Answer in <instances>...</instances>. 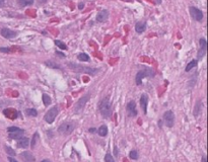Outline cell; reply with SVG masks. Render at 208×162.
<instances>
[{
  "label": "cell",
  "instance_id": "cell-1",
  "mask_svg": "<svg viewBox=\"0 0 208 162\" xmlns=\"http://www.w3.org/2000/svg\"><path fill=\"white\" fill-rule=\"evenodd\" d=\"M99 109H100V112L104 118H106V119L110 118L111 115H112V105H111L109 97H105L100 101Z\"/></svg>",
  "mask_w": 208,
  "mask_h": 162
},
{
  "label": "cell",
  "instance_id": "cell-2",
  "mask_svg": "<svg viewBox=\"0 0 208 162\" xmlns=\"http://www.w3.org/2000/svg\"><path fill=\"white\" fill-rule=\"evenodd\" d=\"M74 129H75V124L73 122H66L59 126L58 132L59 134H61V135L67 136V135H70V134L73 132Z\"/></svg>",
  "mask_w": 208,
  "mask_h": 162
},
{
  "label": "cell",
  "instance_id": "cell-3",
  "mask_svg": "<svg viewBox=\"0 0 208 162\" xmlns=\"http://www.w3.org/2000/svg\"><path fill=\"white\" fill-rule=\"evenodd\" d=\"M153 75H154L153 71H152L150 68L144 67L143 69H142V70H139V71L137 72L136 79H135V81H136V84L137 85H140L141 82H142V79L145 78V77L153 76Z\"/></svg>",
  "mask_w": 208,
  "mask_h": 162
},
{
  "label": "cell",
  "instance_id": "cell-4",
  "mask_svg": "<svg viewBox=\"0 0 208 162\" xmlns=\"http://www.w3.org/2000/svg\"><path fill=\"white\" fill-rule=\"evenodd\" d=\"M7 132H8L9 139H14V140L20 139V138L23 136V134H25V131L18 128V127H9L7 129Z\"/></svg>",
  "mask_w": 208,
  "mask_h": 162
},
{
  "label": "cell",
  "instance_id": "cell-5",
  "mask_svg": "<svg viewBox=\"0 0 208 162\" xmlns=\"http://www.w3.org/2000/svg\"><path fill=\"white\" fill-rule=\"evenodd\" d=\"M57 115H58L57 106H53V108H51L49 111L47 112L46 115H45L44 117L45 122H47L48 124H52L55 121V119H56Z\"/></svg>",
  "mask_w": 208,
  "mask_h": 162
},
{
  "label": "cell",
  "instance_id": "cell-6",
  "mask_svg": "<svg viewBox=\"0 0 208 162\" xmlns=\"http://www.w3.org/2000/svg\"><path fill=\"white\" fill-rule=\"evenodd\" d=\"M164 121L166 127L169 128H172L174 127L175 124V113H173L172 111H168L164 113Z\"/></svg>",
  "mask_w": 208,
  "mask_h": 162
},
{
  "label": "cell",
  "instance_id": "cell-7",
  "mask_svg": "<svg viewBox=\"0 0 208 162\" xmlns=\"http://www.w3.org/2000/svg\"><path fill=\"white\" fill-rule=\"evenodd\" d=\"M89 96H91V93H88L86 95H84V96H82V97L79 99V101L76 102V105H75V108H74V112L75 113H79V112H81L83 109H84V106H85V105H86V102L88 101V99H89Z\"/></svg>",
  "mask_w": 208,
  "mask_h": 162
},
{
  "label": "cell",
  "instance_id": "cell-8",
  "mask_svg": "<svg viewBox=\"0 0 208 162\" xmlns=\"http://www.w3.org/2000/svg\"><path fill=\"white\" fill-rule=\"evenodd\" d=\"M190 13H191V16L195 20H197V22H201L203 18L202 11L197 7H194V6H191V7H190Z\"/></svg>",
  "mask_w": 208,
  "mask_h": 162
},
{
  "label": "cell",
  "instance_id": "cell-9",
  "mask_svg": "<svg viewBox=\"0 0 208 162\" xmlns=\"http://www.w3.org/2000/svg\"><path fill=\"white\" fill-rule=\"evenodd\" d=\"M128 116L129 117H136L137 116V109H136V103L134 101H131L127 103L126 106Z\"/></svg>",
  "mask_w": 208,
  "mask_h": 162
},
{
  "label": "cell",
  "instance_id": "cell-10",
  "mask_svg": "<svg viewBox=\"0 0 208 162\" xmlns=\"http://www.w3.org/2000/svg\"><path fill=\"white\" fill-rule=\"evenodd\" d=\"M109 18V11L106 9L100 10V11L96 14V22H105Z\"/></svg>",
  "mask_w": 208,
  "mask_h": 162
},
{
  "label": "cell",
  "instance_id": "cell-11",
  "mask_svg": "<svg viewBox=\"0 0 208 162\" xmlns=\"http://www.w3.org/2000/svg\"><path fill=\"white\" fill-rule=\"evenodd\" d=\"M1 36L3 38H5V39H13V38H15L17 36V33L9 29H2Z\"/></svg>",
  "mask_w": 208,
  "mask_h": 162
},
{
  "label": "cell",
  "instance_id": "cell-12",
  "mask_svg": "<svg viewBox=\"0 0 208 162\" xmlns=\"http://www.w3.org/2000/svg\"><path fill=\"white\" fill-rule=\"evenodd\" d=\"M199 43H200V50L198 52V58L200 59V58H202L206 54V41L205 39H200Z\"/></svg>",
  "mask_w": 208,
  "mask_h": 162
},
{
  "label": "cell",
  "instance_id": "cell-13",
  "mask_svg": "<svg viewBox=\"0 0 208 162\" xmlns=\"http://www.w3.org/2000/svg\"><path fill=\"white\" fill-rule=\"evenodd\" d=\"M147 103H148V96L147 94H142L141 98H140V105L142 109H143V113L146 115L147 113Z\"/></svg>",
  "mask_w": 208,
  "mask_h": 162
},
{
  "label": "cell",
  "instance_id": "cell-14",
  "mask_svg": "<svg viewBox=\"0 0 208 162\" xmlns=\"http://www.w3.org/2000/svg\"><path fill=\"white\" fill-rule=\"evenodd\" d=\"M30 145V139L26 137H22L17 141V147L18 148H27Z\"/></svg>",
  "mask_w": 208,
  "mask_h": 162
},
{
  "label": "cell",
  "instance_id": "cell-15",
  "mask_svg": "<svg viewBox=\"0 0 208 162\" xmlns=\"http://www.w3.org/2000/svg\"><path fill=\"white\" fill-rule=\"evenodd\" d=\"M145 30H146V23H145V22H139L135 26V30L138 34H142Z\"/></svg>",
  "mask_w": 208,
  "mask_h": 162
},
{
  "label": "cell",
  "instance_id": "cell-16",
  "mask_svg": "<svg viewBox=\"0 0 208 162\" xmlns=\"http://www.w3.org/2000/svg\"><path fill=\"white\" fill-rule=\"evenodd\" d=\"M20 157L22 158L23 160L27 161V162H30V161H35L36 159H35V157L33 156V154L31 152H27V151H26V152H22V154H20Z\"/></svg>",
  "mask_w": 208,
  "mask_h": 162
},
{
  "label": "cell",
  "instance_id": "cell-17",
  "mask_svg": "<svg viewBox=\"0 0 208 162\" xmlns=\"http://www.w3.org/2000/svg\"><path fill=\"white\" fill-rule=\"evenodd\" d=\"M98 133L100 137H105L108 135V128H107V126H105V125L100 126L98 130Z\"/></svg>",
  "mask_w": 208,
  "mask_h": 162
},
{
  "label": "cell",
  "instance_id": "cell-18",
  "mask_svg": "<svg viewBox=\"0 0 208 162\" xmlns=\"http://www.w3.org/2000/svg\"><path fill=\"white\" fill-rule=\"evenodd\" d=\"M38 139H39V134H38V132H36L34 134V136H33L32 142H31V147H32V149H35V148H36Z\"/></svg>",
  "mask_w": 208,
  "mask_h": 162
},
{
  "label": "cell",
  "instance_id": "cell-19",
  "mask_svg": "<svg viewBox=\"0 0 208 162\" xmlns=\"http://www.w3.org/2000/svg\"><path fill=\"white\" fill-rule=\"evenodd\" d=\"M34 3V0H18V4L20 6H22V7H25V6H27V5H32Z\"/></svg>",
  "mask_w": 208,
  "mask_h": 162
},
{
  "label": "cell",
  "instance_id": "cell-20",
  "mask_svg": "<svg viewBox=\"0 0 208 162\" xmlns=\"http://www.w3.org/2000/svg\"><path fill=\"white\" fill-rule=\"evenodd\" d=\"M78 60L79 61H82V62H86V61H89V56L88 54L85 53H80L78 55Z\"/></svg>",
  "mask_w": 208,
  "mask_h": 162
},
{
  "label": "cell",
  "instance_id": "cell-21",
  "mask_svg": "<svg viewBox=\"0 0 208 162\" xmlns=\"http://www.w3.org/2000/svg\"><path fill=\"white\" fill-rule=\"evenodd\" d=\"M196 65H197V60H192L188 65H187V67H186V72H189L192 68L196 67Z\"/></svg>",
  "mask_w": 208,
  "mask_h": 162
},
{
  "label": "cell",
  "instance_id": "cell-22",
  "mask_svg": "<svg viewBox=\"0 0 208 162\" xmlns=\"http://www.w3.org/2000/svg\"><path fill=\"white\" fill-rule=\"evenodd\" d=\"M26 113H27V116H31V117H37L38 116V112L35 109H26Z\"/></svg>",
  "mask_w": 208,
  "mask_h": 162
},
{
  "label": "cell",
  "instance_id": "cell-23",
  "mask_svg": "<svg viewBox=\"0 0 208 162\" xmlns=\"http://www.w3.org/2000/svg\"><path fill=\"white\" fill-rule=\"evenodd\" d=\"M43 102L45 105H51V97L48 94H43Z\"/></svg>",
  "mask_w": 208,
  "mask_h": 162
},
{
  "label": "cell",
  "instance_id": "cell-24",
  "mask_svg": "<svg viewBox=\"0 0 208 162\" xmlns=\"http://www.w3.org/2000/svg\"><path fill=\"white\" fill-rule=\"evenodd\" d=\"M55 44H56V46L58 48H60V49H62V50H67V46L64 43H62L61 41L56 40V41H55Z\"/></svg>",
  "mask_w": 208,
  "mask_h": 162
},
{
  "label": "cell",
  "instance_id": "cell-25",
  "mask_svg": "<svg viewBox=\"0 0 208 162\" xmlns=\"http://www.w3.org/2000/svg\"><path fill=\"white\" fill-rule=\"evenodd\" d=\"M4 149H5V151H6V153H7L8 155H10V156H15V151L12 149L11 147H9V146H5L4 147Z\"/></svg>",
  "mask_w": 208,
  "mask_h": 162
},
{
  "label": "cell",
  "instance_id": "cell-26",
  "mask_svg": "<svg viewBox=\"0 0 208 162\" xmlns=\"http://www.w3.org/2000/svg\"><path fill=\"white\" fill-rule=\"evenodd\" d=\"M129 157L131 158V159H133V160H136V159H138V153H137V151H136V150H132V151H130V153H129Z\"/></svg>",
  "mask_w": 208,
  "mask_h": 162
},
{
  "label": "cell",
  "instance_id": "cell-27",
  "mask_svg": "<svg viewBox=\"0 0 208 162\" xmlns=\"http://www.w3.org/2000/svg\"><path fill=\"white\" fill-rule=\"evenodd\" d=\"M200 111H201V101H198L196 105V108H195V111H194V116L197 117L200 113Z\"/></svg>",
  "mask_w": 208,
  "mask_h": 162
},
{
  "label": "cell",
  "instance_id": "cell-28",
  "mask_svg": "<svg viewBox=\"0 0 208 162\" xmlns=\"http://www.w3.org/2000/svg\"><path fill=\"white\" fill-rule=\"evenodd\" d=\"M105 160L106 162H114L115 161V159H114V157L112 156V155H111V153H108L106 155V157H105Z\"/></svg>",
  "mask_w": 208,
  "mask_h": 162
},
{
  "label": "cell",
  "instance_id": "cell-29",
  "mask_svg": "<svg viewBox=\"0 0 208 162\" xmlns=\"http://www.w3.org/2000/svg\"><path fill=\"white\" fill-rule=\"evenodd\" d=\"M0 52H2V53H9L10 50L9 48H0Z\"/></svg>",
  "mask_w": 208,
  "mask_h": 162
},
{
  "label": "cell",
  "instance_id": "cell-30",
  "mask_svg": "<svg viewBox=\"0 0 208 162\" xmlns=\"http://www.w3.org/2000/svg\"><path fill=\"white\" fill-rule=\"evenodd\" d=\"M56 55H58V56H60V58H65V55L63 53H61V52H56Z\"/></svg>",
  "mask_w": 208,
  "mask_h": 162
},
{
  "label": "cell",
  "instance_id": "cell-31",
  "mask_svg": "<svg viewBox=\"0 0 208 162\" xmlns=\"http://www.w3.org/2000/svg\"><path fill=\"white\" fill-rule=\"evenodd\" d=\"M8 160H9V161H12V162H17V160L15 159V158H13L12 156H9V157H8Z\"/></svg>",
  "mask_w": 208,
  "mask_h": 162
},
{
  "label": "cell",
  "instance_id": "cell-32",
  "mask_svg": "<svg viewBox=\"0 0 208 162\" xmlns=\"http://www.w3.org/2000/svg\"><path fill=\"white\" fill-rule=\"evenodd\" d=\"M83 7H84V4H83V3H79V4H78V8L79 9H82Z\"/></svg>",
  "mask_w": 208,
  "mask_h": 162
},
{
  "label": "cell",
  "instance_id": "cell-33",
  "mask_svg": "<svg viewBox=\"0 0 208 162\" xmlns=\"http://www.w3.org/2000/svg\"><path fill=\"white\" fill-rule=\"evenodd\" d=\"M114 152H115V155H116V156H118V155H119V154H118V149H117V147H116V146H115V148H114Z\"/></svg>",
  "mask_w": 208,
  "mask_h": 162
},
{
  "label": "cell",
  "instance_id": "cell-34",
  "mask_svg": "<svg viewBox=\"0 0 208 162\" xmlns=\"http://www.w3.org/2000/svg\"><path fill=\"white\" fill-rule=\"evenodd\" d=\"M96 129H93V128L89 129V132H91V133H93V132H96Z\"/></svg>",
  "mask_w": 208,
  "mask_h": 162
},
{
  "label": "cell",
  "instance_id": "cell-35",
  "mask_svg": "<svg viewBox=\"0 0 208 162\" xmlns=\"http://www.w3.org/2000/svg\"><path fill=\"white\" fill-rule=\"evenodd\" d=\"M157 3H161V0H157Z\"/></svg>",
  "mask_w": 208,
  "mask_h": 162
}]
</instances>
